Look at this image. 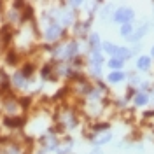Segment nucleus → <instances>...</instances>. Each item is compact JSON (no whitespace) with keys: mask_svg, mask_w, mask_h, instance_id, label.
<instances>
[{"mask_svg":"<svg viewBox=\"0 0 154 154\" xmlns=\"http://www.w3.org/2000/svg\"><path fill=\"white\" fill-rule=\"evenodd\" d=\"M133 30H135L133 25H121V26H119V33H121L123 37H131Z\"/></svg>","mask_w":154,"mask_h":154,"instance_id":"6ab92c4d","label":"nucleus"},{"mask_svg":"<svg viewBox=\"0 0 154 154\" xmlns=\"http://www.w3.org/2000/svg\"><path fill=\"white\" fill-rule=\"evenodd\" d=\"M131 54H133V51H131L130 48H121V46H117V51H116L114 58H119V60L126 61V60L131 58Z\"/></svg>","mask_w":154,"mask_h":154,"instance_id":"2eb2a0df","label":"nucleus"},{"mask_svg":"<svg viewBox=\"0 0 154 154\" xmlns=\"http://www.w3.org/2000/svg\"><path fill=\"white\" fill-rule=\"evenodd\" d=\"M102 49H103V53H107L109 56L112 58V56L116 54V51H117V46L107 40V42H102Z\"/></svg>","mask_w":154,"mask_h":154,"instance_id":"a211bd4d","label":"nucleus"},{"mask_svg":"<svg viewBox=\"0 0 154 154\" xmlns=\"http://www.w3.org/2000/svg\"><path fill=\"white\" fill-rule=\"evenodd\" d=\"M93 144L95 145H103V144H109L112 140V133L110 131H105V133H100V135H93L91 137Z\"/></svg>","mask_w":154,"mask_h":154,"instance_id":"9b49d317","label":"nucleus"},{"mask_svg":"<svg viewBox=\"0 0 154 154\" xmlns=\"http://www.w3.org/2000/svg\"><path fill=\"white\" fill-rule=\"evenodd\" d=\"M151 91H152V96H154V84H152V89H151Z\"/></svg>","mask_w":154,"mask_h":154,"instance_id":"4be33fe9","label":"nucleus"},{"mask_svg":"<svg viewBox=\"0 0 154 154\" xmlns=\"http://www.w3.org/2000/svg\"><path fill=\"white\" fill-rule=\"evenodd\" d=\"M151 56L154 58V46H152V48H151Z\"/></svg>","mask_w":154,"mask_h":154,"instance_id":"412c9836","label":"nucleus"},{"mask_svg":"<svg viewBox=\"0 0 154 154\" xmlns=\"http://www.w3.org/2000/svg\"><path fill=\"white\" fill-rule=\"evenodd\" d=\"M131 100H133V105L135 107H145L149 102H151V95H149V93H145V91H137Z\"/></svg>","mask_w":154,"mask_h":154,"instance_id":"39448f33","label":"nucleus"},{"mask_svg":"<svg viewBox=\"0 0 154 154\" xmlns=\"http://www.w3.org/2000/svg\"><path fill=\"white\" fill-rule=\"evenodd\" d=\"M89 40H88V44H89V48L91 51H100L102 49V42H100V37H98V33H89Z\"/></svg>","mask_w":154,"mask_h":154,"instance_id":"f3484780","label":"nucleus"},{"mask_svg":"<svg viewBox=\"0 0 154 154\" xmlns=\"http://www.w3.org/2000/svg\"><path fill=\"white\" fill-rule=\"evenodd\" d=\"M60 114H61L60 125L63 126V128H67V130H74V128H77V125H79V117H77V114L74 112V110L65 109V110H61Z\"/></svg>","mask_w":154,"mask_h":154,"instance_id":"f03ea898","label":"nucleus"},{"mask_svg":"<svg viewBox=\"0 0 154 154\" xmlns=\"http://www.w3.org/2000/svg\"><path fill=\"white\" fill-rule=\"evenodd\" d=\"M74 30H75V33L79 37H84L88 32H89V21H77Z\"/></svg>","mask_w":154,"mask_h":154,"instance_id":"dca6fc26","label":"nucleus"},{"mask_svg":"<svg viewBox=\"0 0 154 154\" xmlns=\"http://www.w3.org/2000/svg\"><path fill=\"white\" fill-rule=\"evenodd\" d=\"M89 154H102V151H100V149H95V151H91Z\"/></svg>","mask_w":154,"mask_h":154,"instance_id":"aec40b11","label":"nucleus"},{"mask_svg":"<svg viewBox=\"0 0 154 154\" xmlns=\"http://www.w3.org/2000/svg\"><path fill=\"white\" fill-rule=\"evenodd\" d=\"M28 81L30 79H26V77L23 75L21 72H16L14 75H12V79H11V82H12V86L14 88H18V89H25V88L28 86Z\"/></svg>","mask_w":154,"mask_h":154,"instance_id":"6e6552de","label":"nucleus"},{"mask_svg":"<svg viewBox=\"0 0 154 154\" xmlns=\"http://www.w3.org/2000/svg\"><path fill=\"white\" fill-rule=\"evenodd\" d=\"M114 21L116 23H119V25H131V21L135 18V12L133 9H130V7H121V9H117L114 12Z\"/></svg>","mask_w":154,"mask_h":154,"instance_id":"7ed1b4c3","label":"nucleus"},{"mask_svg":"<svg viewBox=\"0 0 154 154\" xmlns=\"http://www.w3.org/2000/svg\"><path fill=\"white\" fill-rule=\"evenodd\" d=\"M40 144H42L46 152H51V151H56L60 147V140L56 138V135H46L40 138Z\"/></svg>","mask_w":154,"mask_h":154,"instance_id":"20e7f679","label":"nucleus"},{"mask_svg":"<svg viewBox=\"0 0 154 154\" xmlns=\"http://www.w3.org/2000/svg\"><path fill=\"white\" fill-rule=\"evenodd\" d=\"M4 123H5L7 128H21V126L25 125V119L18 117V116H12V117H5Z\"/></svg>","mask_w":154,"mask_h":154,"instance_id":"ddd939ff","label":"nucleus"},{"mask_svg":"<svg viewBox=\"0 0 154 154\" xmlns=\"http://www.w3.org/2000/svg\"><path fill=\"white\" fill-rule=\"evenodd\" d=\"M147 30H149L147 23L140 25V26H135V30H133V33H131V37H130V40H131V42H140V38L147 33Z\"/></svg>","mask_w":154,"mask_h":154,"instance_id":"1a4fd4ad","label":"nucleus"},{"mask_svg":"<svg viewBox=\"0 0 154 154\" xmlns=\"http://www.w3.org/2000/svg\"><path fill=\"white\" fill-rule=\"evenodd\" d=\"M107 81H109L110 84H121V82L126 81V74L123 72V70H119V72H109Z\"/></svg>","mask_w":154,"mask_h":154,"instance_id":"9d476101","label":"nucleus"},{"mask_svg":"<svg viewBox=\"0 0 154 154\" xmlns=\"http://www.w3.org/2000/svg\"><path fill=\"white\" fill-rule=\"evenodd\" d=\"M0 154H25V149L16 142H7V144L2 147Z\"/></svg>","mask_w":154,"mask_h":154,"instance_id":"423d86ee","label":"nucleus"},{"mask_svg":"<svg viewBox=\"0 0 154 154\" xmlns=\"http://www.w3.org/2000/svg\"><path fill=\"white\" fill-rule=\"evenodd\" d=\"M89 63H91V67H102L103 65V54H102V51H91L89 53Z\"/></svg>","mask_w":154,"mask_h":154,"instance_id":"f8f14e48","label":"nucleus"},{"mask_svg":"<svg viewBox=\"0 0 154 154\" xmlns=\"http://www.w3.org/2000/svg\"><path fill=\"white\" fill-rule=\"evenodd\" d=\"M63 35H65V28L61 26V23H56V21H51L44 30V38L46 42H51V44L58 42Z\"/></svg>","mask_w":154,"mask_h":154,"instance_id":"f257e3e1","label":"nucleus"},{"mask_svg":"<svg viewBox=\"0 0 154 154\" xmlns=\"http://www.w3.org/2000/svg\"><path fill=\"white\" fill-rule=\"evenodd\" d=\"M152 65V58L147 56V54H142V56L137 58V70L138 72H147Z\"/></svg>","mask_w":154,"mask_h":154,"instance_id":"0eeeda50","label":"nucleus"},{"mask_svg":"<svg viewBox=\"0 0 154 154\" xmlns=\"http://www.w3.org/2000/svg\"><path fill=\"white\" fill-rule=\"evenodd\" d=\"M107 67L110 68L112 72H119V70H123V67H125V61L123 60H119V58H109L107 60Z\"/></svg>","mask_w":154,"mask_h":154,"instance_id":"4468645a","label":"nucleus"}]
</instances>
